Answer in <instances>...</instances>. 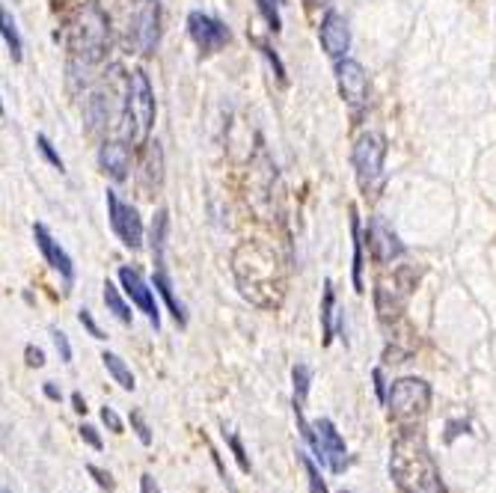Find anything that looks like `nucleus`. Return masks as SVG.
Here are the masks:
<instances>
[{
	"instance_id": "1",
	"label": "nucleus",
	"mask_w": 496,
	"mask_h": 493,
	"mask_svg": "<svg viewBox=\"0 0 496 493\" xmlns=\"http://www.w3.org/2000/svg\"><path fill=\"white\" fill-rule=\"evenodd\" d=\"M232 274L252 306L270 310L279 303L286 292V276L283 265H279L277 250L265 244V241H241L232 253Z\"/></svg>"
},
{
	"instance_id": "2",
	"label": "nucleus",
	"mask_w": 496,
	"mask_h": 493,
	"mask_svg": "<svg viewBox=\"0 0 496 493\" xmlns=\"http://www.w3.org/2000/svg\"><path fill=\"white\" fill-rule=\"evenodd\" d=\"M389 479L401 493H446L443 476L423 431L405 428L389 449Z\"/></svg>"
},
{
	"instance_id": "3",
	"label": "nucleus",
	"mask_w": 496,
	"mask_h": 493,
	"mask_svg": "<svg viewBox=\"0 0 496 493\" xmlns=\"http://www.w3.org/2000/svg\"><path fill=\"white\" fill-rule=\"evenodd\" d=\"M110 42H114V21H110L107 9L98 0H87L74 9L69 18V33H65V45H69V69L72 72H90L107 57Z\"/></svg>"
},
{
	"instance_id": "4",
	"label": "nucleus",
	"mask_w": 496,
	"mask_h": 493,
	"mask_svg": "<svg viewBox=\"0 0 496 493\" xmlns=\"http://www.w3.org/2000/svg\"><path fill=\"white\" fill-rule=\"evenodd\" d=\"M155 89L152 81L143 69H134L128 74L125 87V105H123V134L131 146H146L149 134L155 125Z\"/></svg>"
},
{
	"instance_id": "5",
	"label": "nucleus",
	"mask_w": 496,
	"mask_h": 493,
	"mask_svg": "<svg viewBox=\"0 0 496 493\" xmlns=\"http://www.w3.org/2000/svg\"><path fill=\"white\" fill-rule=\"evenodd\" d=\"M301 437L312 449L315 461L321 463L327 472L342 476V472L348 470V446H345V437L339 434V428H336L330 420L310 422L306 428H301Z\"/></svg>"
},
{
	"instance_id": "6",
	"label": "nucleus",
	"mask_w": 496,
	"mask_h": 493,
	"mask_svg": "<svg viewBox=\"0 0 496 493\" xmlns=\"http://www.w3.org/2000/svg\"><path fill=\"white\" fill-rule=\"evenodd\" d=\"M434 389L428 380L423 378H398L389 384V395H387V407L389 416L398 422H407L414 416H423L428 407H432Z\"/></svg>"
},
{
	"instance_id": "7",
	"label": "nucleus",
	"mask_w": 496,
	"mask_h": 493,
	"mask_svg": "<svg viewBox=\"0 0 496 493\" xmlns=\"http://www.w3.org/2000/svg\"><path fill=\"white\" fill-rule=\"evenodd\" d=\"M354 161V173H357V182L363 191H372L374 184L381 182L383 175V161H387V140L378 132H363L354 143L351 152Z\"/></svg>"
},
{
	"instance_id": "8",
	"label": "nucleus",
	"mask_w": 496,
	"mask_h": 493,
	"mask_svg": "<svg viewBox=\"0 0 496 493\" xmlns=\"http://www.w3.org/2000/svg\"><path fill=\"white\" fill-rule=\"evenodd\" d=\"M107 217H110V226H114L116 238L123 241V247L128 250H140L143 247V220H140V211L131 206V202L119 200L116 191H107Z\"/></svg>"
},
{
	"instance_id": "9",
	"label": "nucleus",
	"mask_w": 496,
	"mask_h": 493,
	"mask_svg": "<svg viewBox=\"0 0 496 493\" xmlns=\"http://www.w3.org/2000/svg\"><path fill=\"white\" fill-rule=\"evenodd\" d=\"M187 33H191L193 45L202 54H218L220 48H227L232 39L229 27L223 24L220 18L202 13V9H193V13L187 15Z\"/></svg>"
},
{
	"instance_id": "10",
	"label": "nucleus",
	"mask_w": 496,
	"mask_h": 493,
	"mask_svg": "<svg viewBox=\"0 0 496 493\" xmlns=\"http://www.w3.org/2000/svg\"><path fill=\"white\" fill-rule=\"evenodd\" d=\"M336 83H339V92L345 98V105L351 110H360L369 105V74L363 69L360 60H336Z\"/></svg>"
},
{
	"instance_id": "11",
	"label": "nucleus",
	"mask_w": 496,
	"mask_h": 493,
	"mask_svg": "<svg viewBox=\"0 0 496 493\" xmlns=\"http://www.w3.org/2000/svg\"><path fill=\"white\" fill-rule=\"evenodd\" d=\"M119 283H123V292L131 297V303H134L137 310L149 319V324H152L155 330L161 327V312H158V303H155V288L143 280V274H140L137 268H119Z\"/></svg>"
},
{
	"instance_id": "12",
	"label": "nucleus",
	"mask_w": 496,
	"mask_h": 493,
	"mask_svg": "<svg viewBox=\"0 0 496 493\" xmlns=\"http://www.w3.org/2000/svg\"><path fill=\"white\" fill-rule=\"evenodd\" d=\"M318 39H321V48L330 60H345L348 57V48H351V27H348V18L342 13L330 9L324 18H321V27H318Z\"/></svg>"
},
{
	"instance_id": "13",
	"label": "nucleus",
	"mask_w": 496,
	"mask_h": 493,
	"mask_svg": "<svg viewBox=\"0 0 496 493\" xmlns=\"http://www.w3.org/2000/svg\"><path fill=\"white\" fill-rule=\"evenodd\" d=\"M414 288V276L410 271H398L389 276H381L378 280V292H374V301H378V312L381 319H389V315H398L401 306L407 303V294Z\"/></svg>"
},
{
	"instance_id": "14",
	"label": "nucleus",
	"mask_w": 496,
	"mask_h": 493,
	"mask_svg": "<svg viewBox=\"0 0 496 493\" xmlns=\"http://www.w3.org/2000/svg\"><path fill=\"white\" fill-rule=\"evenodd\" d=\"M366 241H369V253L374 256V262H381V265H389V262H396V259L405 256V244H401V238L381 217L369 220Z\"/></svg>"
},
{
	"instance_id": "15",
	"label": "nucleus",
	"mask_w": 496,
	"mask_h": 493,
	"mask_svg": "<svg viewBox=\"0 0 496 493\" xmlns=\"http://www.w3.org/2000/svg\"><path fill=\"white\" fill-rule=\"evenodd\" d=\"M33 238H36V247L42 250L45 262H48L54 271H57L65 283L74 280V265H72V256L65 253V250L60 247V241L51 235L48 226H42V223H36L33 226Z\"/></svg>"
},
{
	"instance_id": "16",
	"label": "nucleus",
	"mask_w": 496,
	"mask_h": 493,
	"mask_svg": "<svg viewBox=\"0 0 496 493\" xmlns=\"http://www.w3.org/2000/svg\"><path fill=\"white\" fill-rule=\"evenodd\" d=\"M137 182H140L143 197H152V193L161 188V182H164V152H161V143H158V140H149L143 146Z\"/></svg>"
},
{
	"instance_id": "17",
	"label": "nucleus",
	"mask_w": 496,
	"mask_h": 493,
	"mask_svg": "<svg viewBox=\"0 0 496 493\" xmlns=\"http://www.w3.org/2000/svg\"><path fill=\"white\" fill-rule=\"evenodd\" d=\"M98 166L101 173L114 182H125L131 170V143L128 140H105L98 149Z\"/></svg>"
},
{
	"instance_id": "18",
	"label": "nucleus",
	"mask_w": 496,
	"mask_h": 493,
	"mask_svg": "<svg viewBox=\"0 0 496 493\" xmlns=\"http://www.w3.org/2000/svg\"><path fill=\"white\" fill-rule=\"evenodd\" d=\"M158 39H161V9H158V0H149L143 4V15H140V51L152 54L158 48Z\"/></svg>"
},
{
	"instance_id": "19",
	"label": "nucleus",
	"mask_w": 496,
	"mask_h": 493,
	"mask_svg": "<svg viewBox=\"0 0 496 493\" xmlns=\"http://www.w3.org/2000/svg\"><path fill=\"white\" fill-rule=\"evenodd\" d=\"M152 285H155V292L164 297L167 310H170V315H173V319H175V324H179V327H184V324H187V312H184V303L179 301V297H175V292H173V280H170V274L164 271V265H158V268H155Z\"/></svg>"
},
{
	"instance_id": "20",
	"label": "nucleus",
	"mask_w": 496,
	"mask_h": 493,
	"mask_svg": "<svg viewBox=\"0 0 496 493\" xmlns=\"http://www.w3.org/2000/svg\"><path fill=\"white\" fill-rule=\"evenodd\" d=\"M342 315L336 310V292H333V283L324 280V297H321V336H324V345H330L336 330H342Z\"/></svg>"
},
{
	"instance_id": "21",
	"label": "nucleus",
	"mask_w": 496,
	"mask_h": 493,
	"mask_svg": "<svg viewBox=\"0 0 496 493\" xmlns=\"http://www.w3.org/2000/svg\"><path fill=\"white\" fill-rule=\"evenodd\" d=\"M292 384H295V395H292V407H295V420H297V431L306 425L304 420V407H306V395H310V387H312V369L297 362L292 369Z\"/></svg>"
},
{
	"instance_id": "22",
	"label": "nucleus",
	"mask_w": 496,
	"mask_h": 493,
	"mask_svg": "<svg viewBox=\"0 0 496 493\" xmlns=\"http://www.w3.org/2000/svg\"><path fill=\"white\" fill-rule=\"evenodd\" d=\"M167 229H170V214L164 208L155 211L152 226H149V247H152L155 265H164V250H167Z\"/></svg>"
},
{
	"instance_id": "23",
	"label": "nucleus",
	"mask_w": 496,
	"mask_h": 493,
	"mask_svg": "<svg viewBox=\"0 0 496 493\" xmlns=\"http://www.w3.org/2000/svg\"><path fill=\"white\" fill-rule=\"evenodd\" d=\"M83 116H87L92 132H101V128L110 125V98L105 92H92L87 105H83Z\"/></svg>"
},
{
	"instance_id": "24",
	"label": "nucleus",
	"mask_w": 496,
	"mask_h": 493,
	"mask_svg": "<svg viewBox=\"0 0 496 493\" xmlns=\"http://www.w3.org/2000/svg\"><path fill=\"white\" fill-rule=\"evenodd\" d=\"M101 362H105V369L110 371V378H114L116 384L125 389V393H134V387H137L134 371H131V366H128L123 357H119V353L105 351V353H101Z\"/></svg>"
},
{
	"instance_id": "25",
	"label": "nucleus",
	"mask_w": 496,
	"mask_h": 493,
	"mask_svg": "<svg viewBox=\"0 0 496 493\" xmlns=\"http://www.w3.org/2000/svg\"><path fill=\"white\" fill-rule=\"evenodd\" d=\"M351 235H354V292L363 294L366 292V288H363V244H366V238H363L360 217L354 208H351Z\"/></svg>"
},
{
	"instance_id": "26",
	"label": "nucleus",
	"mask_w": 496,
	"mask_h": 493,
	"mask_svg": "<svg viewBox=\"0 0 496 493\" xmlns=\"http://www.w3.org/2000/svg\"><path fill=\"white\" fill-rule=\"evenodd\" d=\"M0 33H4V42H6V48H9V57H13L15 63H21L24 45H21V36H18V30H15V21H13V13H9V9H4V13H0Z\"/></svg>"
},
{
	"instance_id": "27",
	"label": "nucleus",
	"mask_w": 496,
	"mask_h": 493,
	"mask_svg": "<svg viewBox=\"0 0 496 493\" xmlns=\"http://www.w3.org/2000/svg\"><path fill=\"white\" fill-rule=\"evenodd\" d=\"M105 306H107V310L114 312L123 324H131V321H134V315H131V306L125 303L123 292H119V288H116L114 283H105Z\"/></svg>"
},
{
	"instance_id": "28",
	"label": "nucleus",
	"mask_w": 496,
	"mask_h": 493,
	"mask_svg": "<svg viewBox=\"0 0 496 493\" xmlns=\"http://www.w3.org/2000/svg\"><path fill=\"white\" fill-rule=\"evenodd\" d=\"M297 458H301L304 470H306V481H310V493H330L321 479V470H318V461H312V455L306 452H297Z\"/></svg>"
},
{
	"instance_id": "29",
	"label": "nucleus",
	"mask_w": 496,
	"mask_h": 493,
	"mask_svg": "<svg viewBox=\"0 0 496 493\" xmlns=\"http://www.w3.org/2000/svg\"><path fill=\"white\" fill-rule=\"evenodd\" d=\"M128 422H131V431L137 434V440L143 443V446H152V428H149V422L143 420V413L140 411H131V416H128Z\"/></svg>"
},
{
	"instance_id": "30",
	"label": "nucleus",
	"mask_w": 496,
	"mask_h": 493,
	"mask_svg": "<svg viewBox=\"0 0 496 493\" xmlns=\"http://www.w3.org/2000/svg\"><path fill=\"white\" fill-rule=\"evenodd\" d=\"M36 146H39V152L45 155V161H48L51 166H54V170H65V164H63V157H60V152H57V149H54V143L48 140V137H45V134H36Z\"/></svg>"
},
{
	"instance_id": "31",
	"label": "nucleus",
	"mask_w": 496,
	"mask_h": 493,
	"mask_svg": "<svg viewBox=\"0 0 496 493\" xmlns=\"http://www.w3.org/2000/svg\"><path fill=\"white\" fill-rule=\"evenodd\" d=\"M277 4H279V0H256L259 13L265 15V21H268V27L274 33L283 30V21H279V13H277Z\"/></svg>"
},
{
	"instance_id": "32",
	"label": "nucleus",
	"mask_w": 496,
	"mask_h": 493,
	"mask_svg": "<svg viewBox=\"0 0 496 493\" xmlns=\"http://www.w3.org/2000/svg\"><path fill=\"white\" fill-rule=\"evenodd\" d=\"M227 443H229L232 455H235L238 467L244 470V472H252V463H250V458H247V452H244V443H241V437H238V434H227Z\"/></svg>"
},
{
	"instance_id": "33",
	"label": "nucleus",
	"mask_w": 496,
	"mask_h": 493,
	"mask_svg": "<svg viewBox=\"0 0 496 493\" xmlns=\"http://www.w3.org/2000/svg\"><path fill=\"white\" fill-rule=\"evenodd\" d=\"M87 472L92 479H96V485L101 488V490H107V493H114V488H116V481H114V476H110L107 470H101V467H96V463H87Z\"/></svg>"
},
{
	"instance_id": "34",
	"label": "nucleus",
	"mask_w": 496,
	"mask_h": 493,
	"mask_svg": "<svg viewBox=\"0 0 496 493\" xmlns=\"http://www.w3.org/2000/svg\"><path fill=\"white\" fill-rule=\"evenodd\" d=\"M78 431H81V440L87 443L90 449H96V452L105 449V440H101V434H98L96 425H87V422H83V425L78 428Z\"/></svg>"
},
{
	"instance_id": "35",
	"label": "nucleus",
	"mask_w": 496,
	"mask_h": 493,
	"mask_svg": "<svg viewBox=\"0 0 496 493\" xmlns=\"http://www.w3.org/2000/svg\"><path fill=\"white\" fill-rule=\"evenodd\" d=\"M78 321L83 324V330H87L92 339H107V336H105V330H101L98 324H96V319H92V312H90V310H81V312H78Z\"/></svg>"
},
{
	"instance_id": "36",
	"label": "nucleus",
	"mask_w": 496,
	"mask_h": 493,
	"mask_svg": "<svg viewBox=\"0 0 496 493\" xmlns=\"http://www.w3.org/2000/svg\"><path fill=\"white\" fill-rule=\"evenodd\" d=\"M101 422H105L107 428H110V431H114V434H123L125 431V425H123V420H119V413L114 411V407H110V404H105V407H101Z\"/></svg>"
},
{
	"instance_id": "37",
	"label": "nucleus",
	"mask_w": 496,
	"mask_h": 493,
	"mask_svg": "<svg viewBox=\"0 0 496 493\" xmlns=\"http://www.w3.org/2000/svg\"><path fill=\"white\" fill-rule=\"evenodd\" d=\"M51 336H54V345H57L60 360H63V362H72V345H69V336H65L63 330H51Z\"/></svg>"
},
{
	"instance_id": "38",
	"label": "nucleus",
	"mask_w": 496,
	"mask_h": 493,
	"mask_svg": "<svg viewBox=\"0 0 496 493\" xmlns=\"http://www.w3.org/2000/svg\"><path fill=\"white\" fill-rule=\"evenodd\" d=\"M256 45H259V51H261V54H265V57L270 60V66H274V72H277V78H279V81H286V69H283V63H279V60H277V54H274V51H270V45H268V42H261V39H256Z\"/></svg>"
},
{
	"instance_id": "39",
	"label": "nucleus",
	"mask_w": 496,
	"mask_h": 493,
	"mask_svg": "<svg viewBox=\"0 0 496 493\" xmlns=\"http://www.w3.org/2000/svg\"><path fill=\"white\" fill-rule=\"evenodd\" d=\"M461 434H470V422L449 420V425H446V443H455V437H461Z\"/></svg>"
},
{
	"instance_id": "40",
	"label": "nucleus",
	"mask_w": 496,
	"mask_h": 493,
	"mask_svg": "<svg viewBox=\"0 0 496 493\" xmlns=\"http://www.w3.org/2000/svg\"><path fill=\"white\" fill-rule=\"evenodd\" d=\"M372 380H374V393H378V402H381V404H387L389 387H387V380H383V371H381V369H374V371H372Z\"/></svg>"
},
{
	"instance_id": "41",
	"label": "nucleus",
	"mask_w": 496,
	"mask_h": 493,
	"mask_svg": "<svg viewBox=\"0 0 496 493\" xmlns=\"http://www.w3.org/2000/svg\"><path fill=\"white\" fill-rule=\"evenodd\" d=\"M24 357H27V366H30V369H42L45 366V351L42 348L27 345L24 348Z\"/></svg>"
},
{
	"instance_id": "42",
	"label": "nucleus",
	"mask_w": 496,
	"mask_h": 493,
	"mask_svg": "<svg viewBox=\"0 0 496 493\" xmlns=\"http://www.w3.org/2000/svg\"><path fill=\"white\" fill-rule=\"evenodd\" d=\"M140 493H161L152 472H143V476H140Z\"/></svg>"
},
{
	"instance_id": "43",
	"label": "nucleus",
	"mask_w": 496,
	"mask_h": 493,
	"mask_svg": "<svg viewBox=\"0 0 496 493\" xmlns=\"http://www.w3.org/2000/svg\"><path fill=\"white\" fill-rule=\"evenodd\" d=\"M42 393H45V398H48V402H63V393H60V387H57V384H51V380H48V384L42 387Z\"/></svg>"
},
{
	"instance_id": "44",
	"label": "nucleus",
	"mask_w": 496,
	"mask_h": 493,
	"mask_svg": "<svg viewBox=\"0 0 496 493\" xmlns=\"http://www.w3.org/2000/svg\"><path fill=\"white\" fill-rule=\"evenodd\" d=\"M72 404H74V413H87V402H83L81 393H72Z\"/></svg>"
},
{
	"instance_id": "45",
	"label": "nucleus",
	"mask_w": 496,
	"mask_h": 493,
	"mask_svg": "<svg viewBox=\"0 0 496 493\" xmlns=\"http://www.w3.org/2000/svg\"><path fill=\"white\" fill-rule=\"evenodd\" d=\"M306 6H312V9H318V6H330V0H304Z\"/></svg>"
},
{
	"instance_id": "46",
	"label": "nucleus",
	"mask_w": 496,
	"mask_h": 493,
	"mask_svg": "<svg viewBox=\"0 0 496 493\" xmlns=\"http://www.w3.org/2000/svg\"><path fill=\"white\" fill-rule=\"evenodd\" d=\"M54 4H57V6H63V4H69V0H54Z\"/></svg>"
},
{
	"instance_id": "47",
	"label": "nucleus",
	"mask_w": 496,
	"mask_h": 493,
	"mask_svg": "<svg viewBox=\"0 0 496 493\" xmlns=\"http://www.w3.org/2000/svg\"><path fill=\"white\" fill-rule=\"evenodd\" d=\"M0 493H13V490H9V488H4V490H0Z\"/></svg>"
},
{
	"instance_id": "48",
	"label": "nucleus",
	"mask_w": 496,
	"mask_h": 493,
	"mask_svg": "<svg viewBox=\"0 0 496 493\" xmlns=\"http://www.w3.org/2000/svg\"><path fill=\"white\" fill-rule=\"evenodd\" d=\"M140 4H149V0H140Z\"/></svg>"
},
{
	"instance_id": "49",
	"label": "nucleus",
	"mask_w": 496,
	"mask_h": 493,
	"mask_svg": "<svg viewBox=\"0 0 496 493\" xmlns=\"http://www.w3.org/2000/svg\"><path fill=\"white\" fill-rule=\"evenodd\" d=\"M279 4H286V0H279Z\"/></svg>"
}]
</instances>
